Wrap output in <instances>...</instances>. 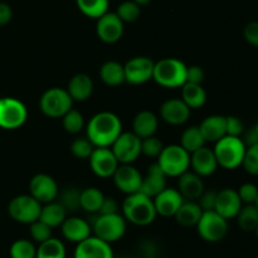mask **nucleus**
<instances>
[{"mask_svg":"<svg viewBox=\"0 0 258 258\" xmlns=\"http://www.w3.org/2000/svg\"><path fill=\"white\" fill-rule=\"evenodd\" d=\"M115 13L123 23H133L136 22L140 17L141 7L134 3L133 0H126L118 5Z\"/></svg>","mask_w":258,"mask_h":258,"instance_id":"ea45409f","label":"nucleus"},{"mask_svg":"<svg viewBox=\"0 0 258 258\" xmlns=\"http://www.w3.org/2000/svg\"><path fill=\"white\" fill-rule=\"evenodd\" d=\"M13 9L7 3L0 2V27H4L12 20Z\"/></svg>","mask_w":258,"mask_h":258,"instance_id":"603ef678","label":"nucleus"},{"mask_svg":"<svg viewBox=\"0 0 258 258\" xmlns=\"http://www.w3.org/2000/svg\"><path fill=\"white\" fill-rule=\"evenodd\" d=\"M158 165L170 178H178L190 169V154L180 145L164 146L158 156Z\"/></svg>","mask_w":258,"mask_h":258,"instance_id":"39448f33","label":"nucleus"},{"mask_svg":"<svg viewBox=\"0 0 258 258\" xmlns=\"http://www.w3.org/2000/svg\"><path fill=\"white\" fill-rule=\"evenodd\" d=\"M166 179H168V176L161 170L158 163L151 164L149 166L146 175L143 176L140 191L150 197V198H154V197L158 196L161 190H164L168 186Z\"/></svg>","mask_w":258,"mask_h":258,"instance_id":"5701e85b","label":"nucleus"},{"mask_svg":"<svg viewBox=\"0 0 258 258\" xmlns=\"http://www.w3.org/2000/svg\"><path fill=\"white\" fill-rule=\"evenodd\" d=\"M66 218H67V211L58 201L42 204L39 221L49 226L52 229L60 227V224L64 222Z\"/></svg>","mask_w":258,"mask_h":258,"instance_id":"c85d7f7f","label":"nucleus"},{"mask_svg":"<svg viewBox=\"0 0 258 258\" xmlns=\"http://www.w3.org/2000/svg\"><path fill=\"white\" fill-rule=\"evenodd\" d=\"M93 85L92 78L86 73H77L70 80L67 86V92L70 93L73 102H85L92 96Z\"/></svg>","mask_w":258,"mask_h":258,"instance_id":"393cba45","label":"nucleus"},{"mask_svg":"<svg viewBox=\"0 0 258 258\" xmlns=\"http://www.w3.org/2000/svg\"><path fill=\"white\" fill-rule=\"evenodd\" d=\"M190 168L193 171L202 178L204 176H211L216 173L218 169L216 155H214L213 149H209L207 146L198 149L194 153L190 154Z\"/></svg>","mask_w":258,"mask_h":258,"instance_id":"4be33fe9","label":"nucleus"},{"mask_svg":"<svg viewBox=\"0 0 258 258\" xmlns=\"http://www.w3.org/2000/svg\"><path fill=\"white\" fill-rule=\"evenodd\" d=\"M243 135V139H242V141L244 143V145H246V148H248V146H252L254 145V144L258 143V134L256 131V127H252L249 128L248 131H246V133L242 134Z\"/></svg>","mask_w":258,"mask_h":258,"instance_id":"864d4df0","label":"nucleus"},{"mask_svg":"<svg viewBox=\"0 0 258 258\" xmlns=\"http://www.w3.org/2000/svg\"><path fill=\"white\" fill-rule=\"evenodd\" d=\"M58 197H59L58 202L64 207L67 212H76L81 209V190L75 186L66 188L62 193L58 194Z\"/></svg>","mask_w":258,"mask_h":258,"instance_id":"58836bf2","label":"nucleus"},{"mask_svg":"<svg viewBox=\"0 0 258 258\" xmlns=\"http://www.w3.org/2000/svg\"><path fill=\"white\" fill-rule=\"evenodd\" d=\"M29 233L32 237L33 242L35 243H43L44 241L49 239L52 237V228L43 223L42 221H35L32 224H29Z\"/></svg>","mask_w":258,"mask_h":258,"instance_id":"79ce46f5","label":"nucleus"},{"mask_svg":"<svg viewBox=\"0 0 258 258\" xmlns=\"http://www.w3.org/2000/svg\"><path fill=\"white\" fill-rule=\"evenodd\" d=\"M91 170L98 178H112L113 173L120 165L111 148H95L88 158Z\"/></svg>","mask_w":258,"mask_h":258,"instance_id":"4468645a","label":"nucleus"},{"mask_svg":"<svg viewBox=\"0 0 258 258\" xmlns=\"http://www.w3.org/2000/svg\"><path fill=\"white\" fill-rule=\"evenodd\" d=\"M35 258H67V249L60 239L50 237L38 244Z\"/></svg>","mask_w":258,"mask_h":258,"instance_id":"473e14b6","label":"nucleus"},{"mask_svg":"<svg viewBox=\"0 0 258 258\" xmlns=\"http://www.w3.org/2000/svg\"><path fill=\"white\" fill-rule=\"evenodd\" d=\"M60 232L64 239L77 244L92 236V227L86 219L80 217H67L60 224Z\"/></svg>","mask_w":258,"mask_h":258,"instance_id":"412c9836","label":"nucleus"},{"mask_svg":"<svg viewBox=\"0 0 258 258\" xmlns=\"http://www.w3.org/2000/svg\"><path fill=\"white\" fill-rule=\"evenodd\" d=\"M100 78L105 85L117 87L125 82V68L117 60H107L100 68Z\"/></svg>","mask_w":258,"mask_h":258,"instance_id":"c756f323","label":"nucleus"},{"mask_svg":"<svg viewBox=\"0 0 258 258\" xmlns=\"http://www.w3.org/2000/svg\"><path fill=\"white\" fill-rule=\"evenodd\" d=\"M62 126L68 134L76 135V134L81 133L85 128V117H83V115L80 111L75 110V108H71L62 117Z\"/></svg>","mask_w":258,"mask_h":258,"instance_id":"4c0bfd02","label":"nucleus"},{"mask_svg":"<svg viewBox=\"0 0 258 258\" xmlns=\"http://www.w3.org/2000/svg\"><path fill=\"white\" fill-rule=\"evenodd\" d=\"M204 77H206V73H204L203 68L199 67V66H189L186 68V82L188 83H199V85H202Z\"/></svg>","mask_w":258,"mask_h":258,"instance_id":"8fccbe9b","label":"nucleus"},{"mask_svg":"<svg viewBox=\"0 0 258 258\" xmlns=\"http://www.w3.org/2000/svg\"><path fill=\"white\" fill-rule=\"evenodd\" d=\"M179 145L185 149L189 154L194 153L198 149L206 146V140L202 135L199 126H189L188 128L183 131L180 138V144Z\"/></svg>","mask_w":258,"mask_h":258,"instance_id":"c9c22d12","label":"nucleus"},{"mask_svg":"<svg viewBox=\"0 0 258 258\" xmlns=\"http://www.w3.org/2000/svg\"><path fill=\"white\" fill-rule=\"evenodd\" d=\"M256 234H257V237H258V227H257V229H256Z\"/></svg>","mask_w":258,"mask_h":258,"instance_id":"13d9d810","label":"nucleus"},{"mask_svg":"<svg viewBox=\"0 0 258 258\" xmlns=\"http://www.w3.org/2000/svg\"><path fill=\"white\" fill-rule=\"evenodd\" d=\"M203 214V209L197 201H184L173 217L181 227H196Z\"/></svg>","mask_w":258,"mask_h":258,"instance_id":"cd10ccee","label":"nucleus"},{"mask_svg":"<svg viewBox=\"0 0 258 258\" xmlns=\"http://www.w3.org/2000/svg\"><path fill=\"white\" fill-rule=\"evenodd\" d=\"M73 106V100L66 88H48L39 98V108L49 118H62Z\"/></svg>","mask_w":258,"mask_h":258,"instance_id":"0eeeda50","label":"nucleus"},{"mask_svg":"<svg viewBox=\"0 0 258 258\" xmlns=\"http://www.w3.org/2000/svg\"><path fill=\"white\" fill-rule=\"evenodd\" d=\"M133 2L136 3L138 5H140V7H144V5H148L151 0H133Z\"/></svg>","mask_w":258,"mask_h":258,"instance_id":"5fc2aeb1","label":"nucleus"},{"mask_svg":"<svg viewBox=\"0 0 258 258\" xmlns=\"http://www.w3.org/2000/svg\"><path fill=\"white\" fill-rule=\"evenodd\" d=\"M237 223L244 232H256L258 227V209L254 204H244L237 214Z\"/></svg>","mask_w":258,"mask_h":258,"instance_id":"f704fd0d","label":"nucleus"},{"mask_svg":"<svg viewBox=\"0 0 258 258\" xmlns=\"http://www.w3.org/2000/svg\"><path fill=\"white\" fill-rule=\"evenodd\" d=\"M181 100L190 110H198L207 102V92L199 83H184L181 86Z\"/></svg>","mask_w":258,"mask_h":258,"instance_id":"7c9ffc66","label":"nucleus"},{"mask_svg":"<svg viewBox=\"0 0 258 258\" xmlns=\"http://www.w3.org/2000/svg\"><path fill=\"white\" fill-rule=\"evenodd\" d=\"M202 135L206 143H217L227 135L226 116L211 115L204 118L199 125Z\"/></svg>","mask_w":258,"mask_h":258,"instance_id":"a878e982","label":"nucleus"},{"mask_svg":"<svg viewBox=\"0 0 258 258\" xmlns=\"http://www.w3.org/2000/svg\"><path fill=\"white\" fill-rule=\"evenodd\" d=\"M73 258H115V254L110 243L92 234L77 243Z\"/></svg>","mask_w":258,"mask_h":258,"instance_id":"f3484780","label":"nucleus"},{"mask_svg":"<svg viewBox=\"0 0 258 258\" xmlns=\"http://www.w3.org/2000/svg\"><path fill=\"white\" fill-rule=\"evenodd\" d=\"M159 127V118L153 111L144 110L140 111L134 117L133 121V133L138 135L140 139L150 138L155 135Z\"/></svg>","mask_w":258,"mask_h":258,"instance_id":"bb28decb","label":"nucleus"},{"mask_svg":"<svg viewBox=\"0 0 258 258\" xmlns=\"http://www.w3.org/2000/svg\"><path fill=\"white\" fill-rule=\"evenodd\" d=\"M37 246L29 239L20 238L12 243L9 248L10 258H35Z\"/></svg>","mask_w":258,"mask_h":258,"instance_id":"e433bc0d","label":"nucleus"},{"mask_svg":"<svg viewBox=\"0 0 258 258\" xmlns=\"http://www.w3.org/2000/svg\"><path fill=\"white\" fill-rule=\"evenodd\" d=\"M254 127H256V131H257V134H258V122L256 123V126H254Z\"/></svg>","mask_w":258,"mask_h":258,"instance_id":"4d7b16f0","label":"nucleus"},{"mask_svg":"<svg viewBox=\"0 0 258 258\" xmlns=\"http://www.w3.org/2000/svg\"><path fill=\"white\" fill-rule=\"evenodd\" d=\"M120 164H133L141 155V139L131 133H121L110 146Z\"/></svg>","mask_w":258,"mask_h":258,"instance_id":"9b49d317","label":"nucleus"},{"mask_svg":"<svg viewBox=\"0 0 258 258\" xmlns=\"http://www.w3.org/2000/svg\"><path fill=\"white\" fill-rule=\"evenodd\" d=\"M154 62L151 58L145 57V55H138L123 64L125 68V82L130 85H144L153 80L154 73Z\"/></svg>","mask_w":258,"mask_h":258,"instance_id":"f8f14e48","label":"nucleus"},{"mask_svg":"<svg viewBox=\"0 0 258 258\" xmlns=\"http://www.w3.org/2000/svg\"><path fill=\"white\" fill-rule=\"evenodd\" d=\"M164 145L155 135L150 138L141 139V154L149 158H158L163 150Z\"/></svg>","mask_w":258,"mask_h":258,"instance_id":"37998d69","label":"nucleus"},{"mask_svg":"<svg viewBox=\"0 0 258 258\" xmlns=\"http://www.w3.org/2000/svg\"><path fill=\"white\" fill-rule=\"evenodd\" d=\"M160 117L169 125H184L190 117V108L181 98H170L161 105Z\"/></svg>","mask_w":258,"mask_h":258,"instance_id":"aec40b11","label":"nucleus"},{"mask_svg":"<svg viewBox=\"0 0 258 258\" xmlns=\"http://www.w3.org/2000/svg\"><path fill=\"white\" fill-rule=\"evenodd\" d=\"M217 193H218V191L204 190L203 194L199 197L198 204L201 206V208L203 209V212L214 211V207H216V201H217Z\"/></svg>","mask_w":258,"mask_h":258,"instance_id":"de8ad7c7","label":"nucleus"},{"mask_svg":"<svg viewBox=\"0 0 258 258\" xmlns=\"http://www.w3.org/2000/svg\"><path fill=\"white\" fill-rule=\"evenodd\" d=\"M199 237L209 243L221 242L228 233V221L216 211H206L196 226Z\"/></svg>","mask_w":258,"mask_h":258,"instance_id":"1a4fd4ad","label":"nucleus"},{"mask_svg":"<svg viewBox=\"0 0 258 258\" xmlns=\"http://www.w3.org/2000/svg\"><path fill=\"white\" fill-rule=\"evenodd\" d=\"M76 3L85 17L96 20L106 14L110 8V0H76Z\"/></svg>","mask_w":258,"mask_h":258,"instance_id":"72a5a7b5","label":"nucleus"},{"mask_svg":"<svg viewBox=\"0 0 258 258\" xmlns=\"http://www.w3.org/2000/svg\"><path fill=\"white\" fill-rule=\"evenodd\" d=\"M226 130L227 135L241 138L244 133V125L237 116H226Z\"/></svg>","mask_w":258,"mask_h":258,"instance_id":"49530a36","label":"nucleus"},{"mask_svg":"<svg viewBox=\"0 0 258 258\" xmlns=\"http://www.w3.org/2000/svg\"><path fill=\"white\" fill-rule=\"evenodd\" d=\"M105 199V194L95 186H90L81 190V209L91 214H96L100 212L102 202Z\"/></svg>","mask_w":258,"mask_h":258,"instance_id":"2f4dec72","label":"nucleus"},{"mask_svg":"<svg viewBox=\"0 0 258 258\" xmlns=\"http://www.w3.org/2000/svg\"><path fill=\"white\" fill-rule=\"evenodd\" d=\"M186 68L178 58H163L154 64L153 80L164 88H179L186 82Z\"/></svg>","mask_w":258,"mask_h":258,"instance_id":"20e7f679","label":"nucleus"},{"mask_svg":"<svg viewBox=\"0 0 258 258\" xmlns=\"http://www.w3.org/2000/svg\"><path fill=\"white\" fill-rule=\"evenodd\" d=\"M122 216L131 224L139 227L150 226L158 217L153 198L146 194L138 193L128 194L122 203Z\"/></svg>","mask_w":258,"mask_h":258,"instance_id":"f03ea898","label":"nucleus"},{"mask_svg":"<svg viewBox=\"0 0 258 258\" xmlns=\"http://www.w3.org/2000/svg\"><path fill=\"white\" fill-rule=\"evenodd\" d=\"M237 191L243 204H254L258 197V188L253 183L242 184Z\"/></svg>","mask_w":258,"mask_h":258,"instance_id":"a18cd8bd","label":"nucleus"},{"mask_svg":"<svg viewBox=\"0 0 258 258\" xmlns=\"http://www.w3.org/2000/svg\"><path fill=\"white\" fill-rule=\"evenodd\" d=\"M254 206H256V207H257V209H258V197H257L256 202H254Z\"/></svg>","mask_w":258,"mask_h":258,"instance_id":"6e6d98bb","label":"nucleus"},{"mask_svg":"<svg viewBox=\"0 0 258 258\" xmlns=\"http://www.w3.org/2000/svg\"><path fill=\"white\" fill-rule=\"evenodd\" d=\"M93 149H95V146L87 138H78L71 144V153L73 154L75 158L81 159V160L90 158Z\"/></svg>","mask_w":258,"mask_h":258,"instance_id":"a19ab883","label":"nucleus"},{"mask_svg":"<svg viewBox=\"0 0 258 258\" xmlns=\"http://www.w3.org/2000/svg\"><path fill=\"white\" fill-rule=\"evenodd\" d=\"M29 194L37 199L40 204L57 201L59 189L54 178L48 174H35L29 181Z\"/></svg>","mask_w":258,"mask_h":258,"instance_id":"ddd939ff","label":"nucleus"},{"mask_svg":"<svg viewBox=\"0 0 258 258\" xmlns=\"http://www.w3.org/2000/svg\"><path fill=\"white\" fill-rule=\"evenodd\" d=\"M112 213H118V203L116 202V199L112 198V197H105L98 214H112Z\"/></svg>","mask_w":258,"mask_h":258,"instance_id":"3c124183","label":"nucleus"},{"mask_svg":"<svg viewBox=\"0 0 258 258\" xmlns=\"http://www.w3.org/2000/svg\"><path fill=\"white\" fill-rule=\"evenodd\" d=\"M126 223L127 221L120 213L98 214L91 227H92L93 236L111 244L120 241L125 236L126 227H127Z\"/></svg>","mask_w":258,"mask_h":258,"instance_id":"423d86ee","label":"nucleus"},{"mask_svg":"<svg viewBox=\"0 0 258 258\" xmlns=\"http://www.w3.org/2000/svg\"><path fill=\"white\" fill-rule=\"evenodd\" d=\"M243 37L253 47L258 48V22H249L243 29Z\"/></svg>","mask_w":258,"mask_h":258,"instance_id":"09e8293b","label":"nucleus"},{"mask_svg":"<svg viewBox=\"0 0 258 258\" xmlns=\"http://www.w3.org/2000/svg\"><path fill=\"white\" fill-rule=\"evenodd\" d=\"M122 133V122L116 113L101 111L86 125L87 139L95 148H110Z\"/></svg>","mask_w":258,"mask_h":258,"instance_id":"f257e3e1","label":"nucleus"},{"mask_svg":"<svg viewBox=\"0 0 258 258\" xmlns=\"http://www.w3.org/2000/svg\"><path fill=\"white\" fill-rule=\"evenodd\" d=\"M123 24L115 12H107L96 23V34L98 39L107 44H113L122 38Z\"/></svg>","mask_w":258,"mask_h":258,"instance_id":"2eb2a0df","label":"nucleus"},{"mask_svg":"<svg viewBox=\"0 0 258 258\" xmlns=\"http://www.w3.org/2000/svg\"><path fill=\"white\" fill-rule=\"evenodd\" d=\"M242 166L251 175H258V143L247 148Z\"/></svg>","mask_w":258,"mask_h":258,"instance_id":"c03bdc74","label":"nucleus"},{"mask_svg":"<svg viewBox=\"0 0 258 258\" xmlns=\"http://www.w3.org/2000/svg\"><path fill=\"white\" fill-rule=\"evenodd\" d=\"M242 206H243V203H242L241 198H239L238 191L234 190V189L226 188L222 189L221 191L217 193V201L214 211H216L219 216L226 218L227 221L236 218L238 212L241 211Z\"/></svg>","mask_w":258,"mask_h":258,"instance_id":"6ab92c4d","label":"nucleus"},{"mask_svg":"<svg viewBox=\"0 0 258 258\" xmlns=\"http://www.w3.org/2000/svg\"><path fill=\"white\" fill-rule=\"evenodd\" d=\"M42 211V204L30 194L14 197L8 204V214L13 221L22 224H32L38 221Z\"/></svg>","mask_w":258,"mask_h":258,"instance_id":"6e6552de","label":"nucleus"},{"mask_svg":"<svg viewBox=\"0 0 258 258\" xmlns=\"http://www.w3.org/2000/svg\"><path fill=\"white\" fill-rule=\"evenodd\" d=\"M246 150L247 148L241 138L229 135L214 143L213 149L218 166L227 170H234L242 166Z\"/></svg>","mask_w":258,"mask_h":258,"instance_id":"7ed1b4c3","label":"nucleus"},{"mask_svg":"<svg viewBox=\"0 0 258 258\" xmlns=\"http://www.w3.org/2000/svg\"><path fill=\"white\" fill-rule=\"evenodd\" d=\"M153 201L158 216L169 218V217L175 216V213L185 199L183 198L180 191L176 188H168L166 186L158 196L154 197Z\"/></svg>","mask_w":258,"mask_h":258,"instance_id":"a211bd4d","label":"nucleus"},{"mask_svg":"<svg viewBox=\"0 0 258 258\" xmlns=\"http://www.w3.org/2000/svg\"><path fill=\"white\" fill-rule=\"evenodd\" d=\"M113 184L126 196L140 191L143 175L133 164H120L112 175Z\"/></svg>","mask_w":258,"mask_h":258,"instance_id":"dca6fc26","label":"nucleus"},{"mask_svg":"<svg viewBox=\"0 0 258 258\" xmlns=\"http://www.w3.org/2000/svg\"><path fill=\"white\" fill-rule=\"evenodd\" d=\"M176 189L180 191L185 201H198L199 197L206 190L202 176L189 170L178 176V188Z\"/></svg>","mask_w":258,"mask_h":258,"instance_id":"b1692460","label":"nucleus"},{"mask_svg":"<svg viewBox=\"0 0 258 258\" xmlns=\"http://www.w3.org/2000/svg\"><path fill=\"white\" fill-rule=\"evenodd\" d=\"M28 120V108L15 97H0V128L17 130Z\"/></svg>","mask_w":258,"mask_h":258,"instance_id":"9d476101","label":"nucleus"}]
</instances>
